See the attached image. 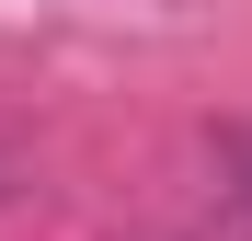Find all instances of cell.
Returning <instances> with one entry per match:
<instances>
[{
  "label": "cell",
  "mask_w": 252,
  "mask_h": 241,
  "mask_svg": "<svg viewBox=\"0 0 252 241\" xmlns=\"http://www.w3.org/2000/svg\"><path fill=\"white\" fill-rule=\"evenodd\" d=\"M218 241H252V127H218V207H206Z\"/></svg>",
  "instance_id": "6da1fadb"
}]
</instances>
